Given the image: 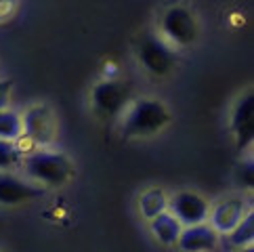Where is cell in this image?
Here are the masks:
<instances>
[{
  "instance_id": "cell-1",
  "label": "cell",
  "mask_w": 254,
  "mask_h": 252,
  "mask_svg": "<svg viewBox=\"0 0 254 252\" xmlns=\"http://www.w3.org/2000/svg\"><path fill=\"white\" fill-rule=\"evenodd\" d=\"M122 116L124 137H153L164 130L172 120L170 110L160 99L143 97L126 105Z\"/></svg>"
},
{
  "instance_id": "cell-2",
  "label": "cell",
  "mask_w": 254,
  "mask_h": 252,
  "mask_svg": "<svg viewBox=\"0 0 254 252\" xmlns=\"http://www.w3.org/2000/svg\"><path fill=\"white\" fill-rule=\"evenodd\" d=\"M23 170L30 177V181L42 185L44 189H59L67 185L74 177V164L61 151H32L23 156Z\"/></svg>"
},
{
  "instance_id": "cell-3",
  "label": "cell",
  "mask_w": 254,
  "mask_h": 252,
  "mask_svg": "<svg viewBox=\"0 0 254 252\" xmlns=\"http://www.w3.org/2000/svg\"><path fill=\"white\" fill-rule=\"evenodd\" d=\"M57 139L55 114L49 105L36 103L30 105L21 116V137L17 143H25V147H47ZM25 147H21L25 156Z\"/></svg>"
},
{
  "instance_id": "cell-4",
  "label": "cell",
  "mask_w": 254,
  "mask_h": 252,
  "mask_svg": "<svg viewBox=\"0 0 254 252\" xmlns=\"http://www.w3.org/2000/svg\"><path fill=\"white\" fill-rule=\"evenodd\" d=\"M160 30H162V38L168 44L189 47V44H193L197 38L199 25L189 8L177 4V6H170L164 11L162 21H160Z\"/></svg>"
},
{
  "instance_id": "cell-5",
  "label": "cell",
  "mask_w": 254,
  "mask_h": 252,
  "mask_svg": "<svg viewBox=\"0 0 254 252\" xmlns=\"http://www.w3.org/2000/svg\"><path fill=\"white\" fill-rule=\"evenodd\" d=\"M137 53H139V61L143 69L151 76L164 78L177 65V55L172 44H168L160 36H151V34L143 36L137 47Z\"/></svg>"
},
{
  "instance_id": "cell-6",
  "label": "cell",
  "mask_w": 254,
  "mask_h": 252,
  "mask_svg": "<svg viewBox=\"0 0 254 252\" xmlns=\"http://www.w3.org/2000/svg\"><path fill=\"white\" fill-rule=\"evenodd\" d=\"M130 97H132L130 86L116 78L101 80L99 84L93 86V107L105 120L118 118L126 110V105L132 101Z\"/></svg>"
},
{
  "instance_id": "cell-7",
  "label": "cell",
  "mask_w": 254,
  "mask_h": 252,
  "mask_svg": "<svg viewBox=\"0 0 254 252\" xmlns=\"http://www.w3.org/2000/svg\"><path fill=\"white\" fill-rule=\"evenodd\" d=\"M42 195H44L42 185L34 183V181H25L19 175L0 170V204L2 206L28 204V202L38 200Z\"/></svg>"
},
{
  "instance_id": "cell-8",
  "label": "cell",
  "mask_w": 254,
  "mask_h": 252,
  "mask_svg": "<svg viewBox=\"0 0 254 252\" xmlns=\"http://www.w3.org/2000/svg\"><path fill=\"white\" fill-rule=\"evenodd\" d=\"M168 208L181 221V225L187 227V225L204 223L208 219V212H210V204H208L206 197H202L199 193L179 191L175 197L168 200Z\"/></svg>"
},
{
  "instance_id": "cell-9",
  "label": "cell",
  "mask_w": 254,
  "mask_h": 252,
  "mask_svg": "<svg viewBox=\"0 0 254 252\" xmlns=\"http://www.w3.org/2000/svg\"><path fill=\"white\" fill-rule=\"evenodd\" d=\"M231 128L235 134V145L238 151H246L252 145L254 139V97L252 93H246L240 97L231 114Z\"/></svg>"
},
{
  "instance_id": "cell-10",
  "label": "cell",
  "mask_w": 254,
  "mask_h": 252,
  "mask_svg": "<svg viewBox=\"0 0 254 252\" xmlns=\"http://www.w3.org/2000/svg\"><path fill=\"white\" fill-rule=\"evenodd\" d=\"M246 212H248V204L242 195H227L208 212V219H210V225L216 231L227 236L244 219Z\"/></svg>"
},
{
  "instance_id": "cell-11",
  "label": "cell",
  "mask_w": 254,
  "mask_h": 252,
  "mask_svg": "<svg viewBox=\"0 0 254 252\" xmlns=\"http://www.w3.org/2000/svg\"><path fill=\"white\" fill-rule=\"evenodd\" d=\"M219 231H216L210 223H197L183 227L179 236V248L185 252H212L219 248Z\"/></svg>"
},
{
  "instance_id": "cell-12",
  "label": "cell",
  "mask_w": 254,
  "mask_h": 252,
  "mask_svg": "<svg viewBox=\"0 0 254 252\" xmlns=\"http://www.w3.org/2000/svg\"><path fill=\"white\" fill-rule=\"evenodd\" d=\"M149 227H151V233L156 236V240L164 246H175L179 242L181 231H183V225H181V221L170 210H164L158 217H153L149 221Z\"/></svg>"
},
{
  "instance_id": "cell-13",
  "label": "cell",
  "mask_w": 254,
  "mask_h": 252,
  "mask_svg": "<svg viewBox=\"0 0 254 252\" xmlns=\"http://www.w3.org/2000/svg\"><path fill=\"white\" fill-rule=\"evenodd\" d=\"M139 210L143 214V219L151 221L153 217H158L160 212L168 210V195L162 191L160 187L147 189V191H143L139 197Z\"/></svg>"
},
{
  "instance_id": "cell-14",
  "label": "cell",
  "mask_w": 254,
  "mask_h": 252,
  "mask_svg": "<svg viewBox=\"0 0 254 252\" xmlns=\"http://www.w3.org/2000/svg\"><path fill=\"white\" fill-rule=\"evenodd\" d=\"M227 238H229V244L235 248L250 246L252 240H254V214L252 212L244 214V219L227 233Z\"/></svg>"
},
{
  "instance_id": "cell-15",
  "label": "cell",
  "mask_w": 254,
  "mask_h": 252,
  "mask_svg": "<svg viewBox=\"0 0 254 252\" xmlns=\"http://www.w3.org/2000/svg\"><path fill=\"white\" fill-rule=\"evenodd\" d=\"M21 137V114L13 110H0V139L17 141Z\"/></svg>"
},
{
  "instance_id": "cell-16",
  "label": "cell",
  "mask_w": 254,
  "mask_h": 252,
  "mask_svg": "<svg viewBox=\"0 0 254 252\" xmlns=\"http://www.w3.org/2000/svg\"><path fill=\"white\" fill-rule=\"evenodd\" d=\"M23 162V151L17 141L0 139V170L15 168Z\"/></svg>"
},
{
  "instance_id": "cell-17",
  "label": "cell",
  "mask_w": 254,
  "mask_h": 252,
  "mask_svg": "<svg viewBox=\"0 0 254 252\" xmlns=\"http://www.w3.org/2000/svg\"><path fill=\"white\" fill-rule=\"evenodd\" d=\"M11 91H13V80L8 78L0 80V110H8V105H11Z\"/></svg>"
},
{
  "instance_id": "cell-18",
  "label": "cell",
  "mask_w": 254,
  "mask_h": 252,
  "mask_svg": "<svg viewBox=\"0 0 254 252\" xmlns=\"http://www.w3.org/2000/svg\"><path fill=\"white\" fill-rule=\"evenodd\" d=\"M17 0H0V23L13 19L17 13Z\"/></svg>"
},
{
  "instance_id": "cell-19",
  "label": "cell",
  "mask_w": 254,
  "mask_h": 252,
  "mask_svg": "<svg viewBox=\"0 0 254 252\" xmlns=\"http://www.w3.org/2000/svg\"><path fill=\"white\" fill-rule=\"evenodd\" d=\"M235 252H254V248L252 246H242L240 250H235Z\"/></svg>"
}]
</instances>
